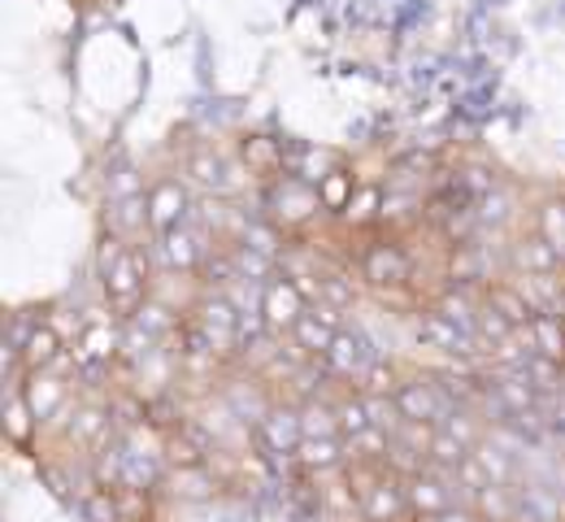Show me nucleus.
<instances>
[{
  "mask_svg": "<svg viewBox=\"0 0 565 522\" xmlns=\"http://www.w3.org/2000/svg\"><path fill=\"white\" fill-rule=\"evenodd\" d=\"M100 284H105V305L114 309L118 322H131L143 313L148 300V262L136 244H127L122 235H109L100 244Z\"/></svg>",
  "mask_w": 565,
  "mask_h": 522,
  "instance_id": "nucleus-1",
  "label": "nucleus"
},
{
  "mask_svg": "<svg viewBox=\"0 0 565 522\" xmlns=\"http://www.w3.org/2000/svg\"><path fill=\"white\" fill-rule=\"evenodd\" d=\"M262 205H266V223L279 226L287 239L309 235V226L327 214L318 183H309V179H300L291 170L282 179H275V183H266V201Z\"/></svg>",
  "mask_w": 565,
  "mask_h": 522,
  "instance_id": "nucleus-2",
  "label": "nucleus"
},
{
  "mask_svg": "<svg viewBox=\"0 0 565 522\" xmlns=\"http://www.w3.org/2000/svg\"><path fill=\"white\" fill-rule=\"evenodd\" d=\"M356 275L365 279V288L392 297V292H405L414 284V257L396 235H387V239L374 235L356 248Z\"/></svg>",
  "mask_w": 565,
  "mask_h": 522,
  "instance_id": "nucleus-3",
  "label": "nucleus"
},
{
  "mask_svg": "<svg viewBox=\"0 0 565 522\" xmlns=\"http://www.w3.org/2000/svg\"><path fill=\"white\" fill-rule=\"evenodd\" d=\"M309 292L291 279V275H275L270 284H266V292H262V327H266V335H291L296 327H300V318L309 313Z\"/></svg>",
  "mask_w": 565,
  "mask_h": 522,
  "instance_id": "nucleus-4",
  "label": "nucleus"
},
{
  "mask_svg": "<svg viewBox=\"0 0 565 522\" xmlns=\"http://www.w3.org/2000/svg\"><path fill=\"white\" fill-rule=\"evenodd\" d=\"M340 331H344V309L313 300V305H309V313L300 318V327H296L287 340H291V349H300V358L322 362V358L331 353V344H335V335H340Z\"/></svg>",
  "mask_w": 565,
  "mask_h": 522,
  "instance_id": "nucleus-5",
  "label": "nucleus"
},
{
  "mask_svg": "<svg viewBox=\"0 0 565 522\" xmlns=\"http://www.w3.org/2000/svg\"><path fill=\"white\" fill-rule=\"evenodd\" d=\"M143 205H148V231L152 235H166L174 226H188L192 214V192L183 179H157L148 192H143Z\"/></svg>",
  "mask_w": 565,
  "mask_h": 522,
  "instance_id": "nucleus-6",
  "label": "nucleus"
},
{
  "mask_svg": "<svg viewBox=\"0 0 565 522\" xmlns=\"http://www.w3.org/2000/svg\"><path fill=\"white\" fill-rule=\"evenodd\" d=\"M379 358H374V349H370V340L361 335V331H353V327H344L340 335H335V344H331V353L322 358V366L335 374V379H344L349 387H356L361 379H365V371L374 366Z\"/></svg>",
  "mask_w": 565,
  "mask_h": 522,
  "instance_id": "nucleus-7",
  "label": "nucleus"
},
{
  "mask_svg": "<svg viewBox=\"0 0 565 522\" xmlns=\"http://www.w3.org/2000/svg\"><path fill=\"white\" fill-rule=\"evenodd\" d=\"M257 440L266 452H275V457H296L300 445H305V418H300V409H282V405H270L262 418H257Z\"/></svg>",
  "mask_w": 565,
  "mask_h": 522,
  "instance_id": "nucleus-8",
  "label": "nucleus"
},
{
  "mask_svg": "<svg viewBox=\"0 0 565 522\" xmlns=\"http://www.w3.org/2000/svg\"><path fill=\"white\" fill-rule=\"evenodd\" d=\"M396 396V409L405 423H423V427H444L448 409H444V396L435 392V383L426 379H401V387L392 392Z\"/></svg>",
  "mask_w": 565,
  "mask_h": 522,
  "instance_id": "nucleus-9",
  "label": "nucleus"
},
{
  "mask_svg": "<svg viewBox=\"0 0 565 522\" xmlns=\"http://www.w3.org/2000/svg\"><path fill=\"white\" fill-rule=\"evenodd\" d=\"M62 358H66L62 335H57L49 322H40V327L26 331V340H22V349H18V371L22 374L53 371V366H62Z\"/></svg>",
  "mask_w": 565,
  "mask_h": 522,
  "instance_id": "nucleus-10",
  "label": "nucleus"
},
{
  "mask_svg": "<svg viewBox=\"0 0 565 522\" xmlns=\"http://www.w3.org/2000/svg\"><path fill=\"white\" fill-rule=\"evenodd\" d=\"M239 157H244L248 174H253V179H262V183H275V179L287 174V145H282V140H270V136H248V140L239 145Z\"/></svg>",
  "mask_w": 565,
  "mask_h": 522,
  "instance_id": "nucleus-11",
  "label": "nucleus"
},
{
  "mask_svg": "<svg viewBox=\"0 0 565 522\" xmlns=\"http://www.w3.org/2000/svg\"><path fill=\"white\" fill-rule=\"evenodd\" d=\"M118 349H122V340H118V331L109 322H87L83 335L74 340V366H83V371L109 366L118 358Z\"/></svg>",
  "mask_w": 565,
  "mask_h": 522,
  "instance_id": "nucleus-12",
  "label": "nucleus"
},
{
  "mask_svg": "<svg viewBox=\"0 0 565 522\" xmlns=\"http://www.w3.org/2000/svg\"><path fill=\"white\" fill-rule=\"evenodd\" d=\"M483 305H488V309H495V313H500L509 327H518V331H526V327L535 322V313H540V309L526 300V292H522V288L500 284V279L483 288Z\"/></svg>",
  "mask_w": 565,
  "mask_h": 522,
  "instance_id": "nucleus-13",
  "label": "nucleus"
},
{
  "mask_svg": "<svg viewBox=\"0 0 565 522\" xmlns=\"http://www.w3.org/2000/svg\"><path fill=\"white\" fill-rule=\"evenodd\" d=\"M405 488H409V505H414V514H439V510L457 505L452 492L444 488V479H439L435 466H426V470H418V475H405Z\"/></svg>",
  "mask_w": 565,
  "mask_h": 522,
  "instance_id": "nucleus-14",
  "label": "nucleus"
},
{
  "mask_svg": "<svg viewBox=\"0 0 565 522\" xmlns=\"http://www.w3.org/2000/svg\"><path fill=\"white\" fill-rule=\"evenodd\" d=\"M157 239H161V257H166V266L179 270V275H192V270L205 262V244H201L188 226H174V231H166V235H157Z\"/></svg>",
  "mask_w": 565,
  "mask_h": 522,
  "instance_id": "nucleus-15",
  "label": "nucleus"
},
{
  "mask_svg": "<svg viewBox=\"0 0 565 522\" xmlns=\"http://www.w3.org/2000/svg\"><path fill=\"white\" fill-rule=\"evenodd\" d=\"M513 262L526 270V275H540V279H548L557 266H562V253L540 235V231H531L526 239H518V248H513Z\"/></svg>",
  "mask_w": 565,
  "mask_h": 522,
  "instance_id": "nucleus-16",
  "label": "nucleus"
},
{
  "mask_svg": "<svg viewBox=\"0 0 565 522\" xmlns=\"http://www.w3.org/2000/svg\"><path fill=\"white\" fill-rule=\"evenodd\" d=\"M35 427H40V418H35V409H31L26 392H22V383H13L9 405H4V436H9V445L26 448L31 445V432H35Z\"/></svg>",
  "mask_w": 565,
  "mask_h": 522,
  "instance_id": "nucleus-17",
  "label": "nucleus"
},
{
  "mask_svg": "<svg viewBox=\"0 0 565 522\" xmlns=\"http://www.w3.org/2000/svg\"><path fill=\"white\" fill-rule=\"evenodd\" d=\"M318 192H322V205H327V214L331 219H344V210L353 205V196H356V174H353V166L344 161V166H335L322 183H318Z\"/></svg>",
  "mask_w": 565,
  "mask_h": 522,
  "instance_id": "nucleus-18",
  "label": "nucleus"
},
{
  "mask_svg": "<svg viewBox=\"0 0 565 522\" xmlns=\"http://www.w3.org/2000/svg\"><path fill=\"white\" fill-rule=\"evenodd\" d=\"M470 505H475L488 522H513V514H518V505H513V497H509V488H504V483H488V488H479Z\"/></svg>",
  "mask_w": 565,
  "mask_h": 522,
  "instance_id": "nucleus-19",
  "label": "nucleus"
},
{
  "mask_svg": "<svg viewBox=\"0 0 565 522\" xmlns=\"http://www.w3.org/2000/svg\"><path fill=\"white\" fill-rule=\"evenodd\" d=\"M83 519L87 522H122V505H118V488L96 483L83 501Z\"/></svg>",
  "mask_w": 565,
  "mask_h": 522,
  "instance_id": "nucleus-20",
  "label": "nucleus"
},
{
  "mask_svg": "<svg viewBox=\"0 0 565 522\" xmlns=\"http://www.w3.org/2000/svg\"><path fill=\"white\" fill-rule=\"evenodd\" d=\"M300 418H305V436H344V432H340V409H335V405L309 401V405L300 409Z\"/></svg>",
  "mask_w": 565,
  "mask_h": 522,
  "instance_id": "nucleus-21",
  "label": "nucleus"
},
{
  "mask_svg": "<svg viewBox=\"0 0 565 522\" xmlns=\"http://www.w3.org/2000/svg\"><path fill=\"white\" fill-rule=\"evenodd\" d=\"M183 170H188V179L201 183V188H222V161H217V152H210V149L192 152V157L183 161Z\"/></svg>",
  "mask_w": 565,
  "mask_h": 522,
  "instance_id": "nucleus-22",
  "label": "nucleus"
},
{
  "mask_svg": "<svg viewBox=\"0 0 565 522\" xmlns=\"http://www.w3.org/2000/svg\"><path fill=\"white\" fill-rule=\"evenodd\" d=\"M535 231H540L557 253H565V201H548V205L535 214Z\"/></svg>",
  "mask_w": 565,
  "mask_h": 522,
  "instance_id": "nucleus-23",
  "label": "nucleus"
},
{
  "mask_svg": "<svg viewBox=\"0 0 565 522\" xmlns=\"http://www.w3.org/2000/svg\"><path fill=\"white\" fill-rule=\"evenodd\" d=\"M492 392L504 401V409H509V414H518V418H522V414H526V405H531V387H526L522 379H492Z\"/></svg>",
  "mask_w": 565,
  "mask_h": 522,
  "instance_id": "nucleus-24",
  "label": "nucleus"
},
{
  "mask_svg": "<svg viewBox=\"0 0 565 522\" xmlns=\"http://www.w3.org/2000/svg\"><path fill=\"white\" fill-rule=\"evenodd\" d=\"M414 522H488L475 505H448V510H439V514H418Z\"/></svg>",
  "mask_w": 565,
  "mask_h": 522,
  "instance_id": "nucleus-25",
  "label": "nucleus"
}]
</instances>
